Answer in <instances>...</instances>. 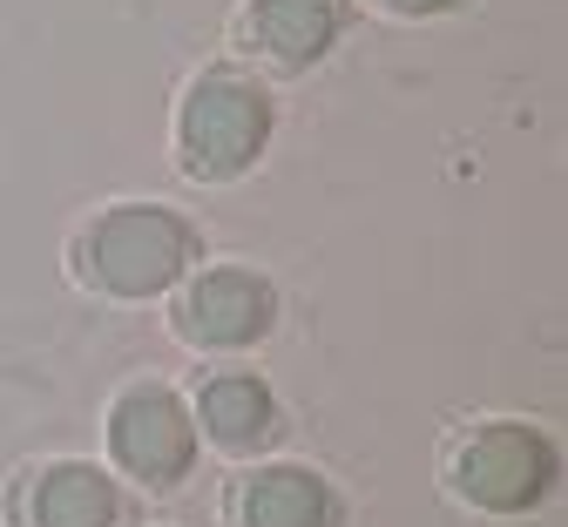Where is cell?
Masks as SVG:
<instances>
[{
  "mask_svg": "<svg viewBox=\"0 0 568 527\" xmlns=\"http://www.w3.org/2000/svg\"><path fill=\"white\" fill-rule=\"evenodd\" d=\"M373 8H386V14H399V21H434V14L467 8V0H373Z\"/></svg>",
  "mask_w": 568,
  "mask_h": 527,
  "instance_id": "10",
  "label": "cell"
},
{
  "mask_svg": "<svg viewBox=\"0 0 568 527\" xmlns=\"http://www.w3.org/2000/svg\"><path fill=\"white\" fill-rule=\"evenodd\" d=\"M345 21H352V0H251L244 8V41L277 74H305L338 48Z\"/></svg>",
  "mask_w": 568,
  "mask_h": 527,
  "instance_id": "7",
  "label": "cell"
},
{
  "mask_svg": "<svg viewBox=\"0 0 568 527\" xmlns=\"http://www.w3.org/2000/svg\"><path fill=\"white\" fill-rule=\"evenodd\" d=\"M28 527H129V494L95 460H48L21 494Z\"/></svg>",
  "mask_w": 568,
  "mask_h": 527,
  "instance_id": "8",
  "label": "cell"
},
{
  "mask_svg": "<svg viewBox=\"0 0 568 527\" xmlns=\"http://www.w3.org/2000/svg\"><path fill=\"white\" fill-rule=\"evenodd\" d=\"M237 527H345V500L318 467L271 460L237 480Z\"/></svg>",
  "mask_w": 568,
  "mask_h": 527,
  "instance_id": "9",
  "label": "cell"
},
{
  "mask_svg": "<svg viewBox=\"0 0 568 527\" xmlns=\"http://www.w3.org/2000/svg\"><path fill=\"white\" fill-rule=\"evenodd\" d=\"M447 480L474 514L521 520V514L548 507V494L561 480V446L528 419H487L454 446Z\"/></svg>",
  "mask_w": 568,
  "mask_h": 527,
  "instance_id": "3",
  "label": "cell"
},
{
  "mask_svg": "<svg viewBox=\"0 0 568 527\" xmlns=\"http://www.w3.org/2000/svg\"><path fill=\"white\" fill-rule=\"evenodd\" d=\"M196 419L183 406L176 386L163 379H135L115 393L109 406V460L135 480V487H150V494H170L190 480L196 467Z\"/></svg>",
  "mask_w": 568,
  "mask_h": 527,
  "instance_id": "4",
  "label": "cell"
},
{
  "mask_svg": "<svg viewBox=\"0 0 568 527\" xmlns=\"http://www.w3.org/2000/svg\"><path fill=\"white\" fill-rule=\"evenodd\" d=\"M277 102L244 68H203L176 102V170L190 183H237L271 149Z\"/></svg>",
  "mask_w": 568,
  "mask_h": 527,
  "instance_id": "2",
  "label": "cell"
},
{
  "mask_svg": "<svg viewBox=\"0 0 568 527\" xmlns=\"http://www.w3.org/2000/svg\"><path fill=\"white\" fill-rule=\"evenodd\" d=\"M170 318L196 352H251L277 332V284L257 264H203L183 277Z\"/></svg>",
  "mask_w": 568,
  "mask_h": 527,
  "instance_id": "5",
  "label": "cell"
},
{
  "mask_svg": "<svg viewBox=\"0 0 568 527\" xmlns=\"http://www.w3.org/2000/svg\"><path fill=\"white\" fill-rule=\"evenodd\" d=\"M203 257L196 223L170 203H109L75 237V277L115 305H150L176 291Z\"/></svg>",
  "mask_w": 568,
  "mask_h": 527,
  "instance_id": "1",
  "label": "cell"
},
{
  "mask_svg": "<svg viewBox=\"0 0 568 527\" xmlns=\"http://www.w3.org/2000/svg\"><path fill=\"white\" fill-rule=\"evenodd\" d=\"M190 419H196V439H210L231 460H257L284 439V406L257 372H210Z\"/></svg>",
  "mask_w": 568,
  "mask_h": 527,
  "instance_id": "6",
  "label": "cell"
}]
</instances>
